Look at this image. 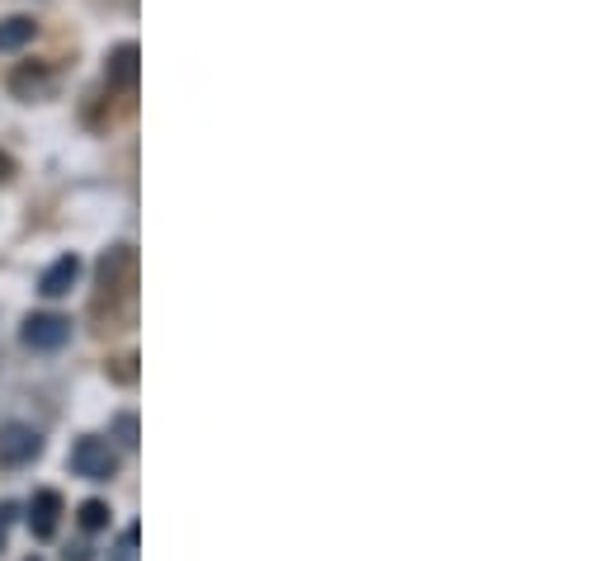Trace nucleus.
I'll list each match as a JSON object with an SVG mask.
<instances>
[{"instance_id":"obj_1","label":"nucleus","mask_w":608,"mask_h":561,"mask_svg":"<svg viewBox=\"0 0 608 561\" xmlns=\"http://www.w3.org/2000/svg\"><path fill=\"white\" fill-rule=\"evenodd\" d=\"M133 288H137V251L133 245H108L100 260V302L133 298Z\"/></svg>"},{"instance_id":"obj_2","label":"nucleus","mask_w":608,"mask_h":561,"mask_svg":"<svg viewBox=\"0 0 608 561\" xmlns=\"http://www.w3.org/2000/svg\"><path fill=\"white\" fill-rule=\"evenodd\" d=\"M71 472L85 477V481H114L118 454L108 448V439H100V434H85V439H76V448H71Z\"/></svg>"},{"instance_id":"obj_3","label":"nucleus","mask_w":608,"mask_h":561,"mask_svg":"<svg viewBox=\"0 0 608 561\" xmlns=\"http://www.w3.org/2000/svg\"><path fill=\"white\" fill-rule=\"evenodd\" d=\"M38 454H43V434L34 425H20V420L0 425V467H24Z\"/></svg>"},{"instance_id":"obj_4","label":"nucleus","mask_w":608,"mask_h":561,"mask_svg":"<svg viewBox=\"0 0 608 561\" xmlns=\"http://www.w3.org/2000/svg\"><path fill=\"white\" fill-rule=\"evenodd\" d=\"M20 340H24L28 350H61L71 340V321L57 317V311H34V317L24 321Z\"/></svg>"},{"instance_id":"obj_5","label":"nucleus","mask_w":608,"mask_h":561,"mask_svg":"<svg viewBox=\"0 0 608 561\" xmlns=\"http://www.w3.org/2000/svg\"><path fill=\"white\" fill-rule=\"evenodd\" d=\"M76 278H81V260H76V255H61V260L48 264V274L38 278V293H43V298H61V293L76 288Z\"/></svg>"},{"instance_id":"obj_6","label":"nucleus","mask_w":608,"mask_h":561,"mask_svg":"<svg viewBox=\"0 0 608 561\" xmlns=\"http://www.w3.org/2000/svg\"><path fill=\"white\" fill-rule=\"evenodd\" d=\"M57 514H61V495L57 491H38L34 501H28V528H34V538H53L57 534Z\"/></svg>"},{"instance_id":"obj_7","label":"nucleus","mask_w":608,"mask_h":561,"mask_svg":"<svg viewBox=\"0 0 608 561\" xmlns=\"http://www.w3.org/2000/svg\"><path fill=\"white\" fill-rule=\"evenodd\" d=\"M108 85H118V90L137 85V48L133 43H118V48L108 53Z\"/></svg>"},{"instance_id":"obj_8","label":"nucleus","mask_w":608,"mask_h":561,"mask_svg":"<svg viewBox=\"0 0 608 561\" xmlns=\"http://www.w3.org/2000/svg\"><path fill=\"white\" fill-rule=\"evenodd\" d=\"M34 34H38V24L24 20V14H14V20L0 24V53H20V48H28V43H34Z\"/></svg>"},{"instance_id":"obj_9","label":"nucleus","mask_w":608,"mask_h":561,"mask_svg":"<svg viewBox=\"0 0 608 561\" xmlns=\"http://www.w3.org/2000/svg\"><path fill=\"white\" fill-rule=\"evenodd\" d=\"M10 85H14V95L34 100L38 90H48V71H43V67H20V71L10 76Z\"/></svg>"},{"instance_id":"obj_10","label":"nucleus","mask_w":608,"mask_h":561,"mask_svg":"<svg viewBox=\"0 0 608 561\" xmlns=\"http://www.w3.org/2000/svg\"><path fill=\"white\" fill-rule=\"evenodd\" d=\"M76 519H81L85 534H100V528H108V505L104 501H85L81 510H76Z\"/></svg>"},{"instance_id":"obj_11","label":"nucleus","mask_w":608,"mask_h":561,"mask_svg":"<svg viewBox=\"0 0 608 561\" xmlns=\"http://www.w3.org/2000/svg\"><path fill=\"white\" fill-rule=\"evenodd\" d=\"M108 378L123 382V387H133V382H137V358H133V354L114 358V364H108Z\"/></svg>"},{"instance_id":"obj_12","label":"nucleus","mask_w":608,"mask_h":561,"mask_svg":"<svg viewBox=\"0 0 608 561\" xmlns=\"http://www.w3.org/2000/svg\"><path fill=\"white\" fill-rule=\"evenodd\" d=\"M114 434H118L123 448H137V415H118L114 420Z\"/></svg>"},{"instance_id":"obj_13","label":"nucleus","mask_w":608,"mask_h":561,"mask_svg":"<svg viewBox=\"0 0 608 561\" xmlns=\"http://www.w3.org/2000/svg\"><path fill=\"white\" fill-rule=\"evenodd\" d=\"M114 561H137V528H123L118 548H114Z\"/></svg>"},{"instance_id":"obj_14","label":"nucleus","mask_w":608,"mask_h":561,"mask_svg":"<svg viewBox=\"0 0 608 561\" xmlns=\"http://www.w3.org/2000/svg\"><path fill=\"white\" fill-rule=\"evenodd\" d=\"M14 514H20V510H14V505H0V548H5V534H10Z\"/></svg>"},{"instance_id":"obj_15","label":"nucleus","mask_w":608,"mask_h":561,"mask_svg":"<svg viewBox=\"0 0 608 561\" xmlns=\"http://www.w3.org/2000/svg\"><path fill=\"white\" fill-rule=\"evenodd\" d=\"M10 170H14V161H10V156H0V180H10Z\"/></svg>"},{"instance_id":"obj_16","label":"nucleus","mask_w":608,"mask_h":561,"mask_svg":"<svg viewBox=\"0 0 608 561\" xmlns=\"http://www.w3.org/2000/svg\"><path fill=\"white\" fill-rule=\"evenodd\" d=\"M28 561H38V557H28Z\"/></svg>"}]
</instances>
